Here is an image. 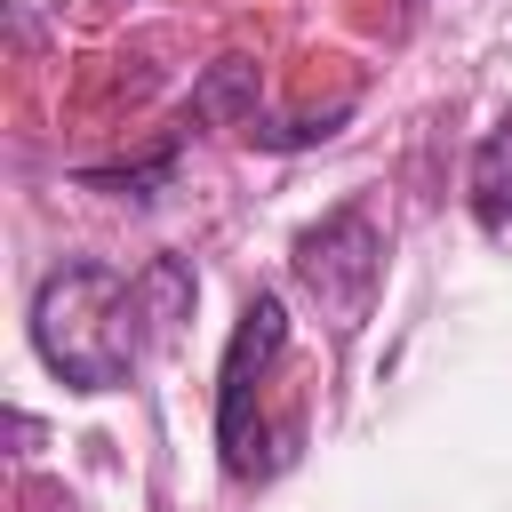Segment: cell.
<instances>
[{"mask_svg": "<svg viewBox=\"0 0 512 512\" xmlns=\"http://www.w3.org/2000/svg\"><path fill=\"white\" fill-rule=\"evenodd\" d=\"M296 288L320 304V320L336 336H352L368 312H376V288H384V232L360 200H344L336 216H320L304 240H296Z\"/></svg>", "mask_w": 512, "mask_h": 512, "instance_id": "cell-2", "label": "cell"}, {"mask_svg": "<svg viewBox=\"0 0 512 512\" xmlns=\"http://www.w3.org/2000/svg\"><path fill=\"white\" fill-rule=\"evenodd\" d=\"M32 344L72 392H120L144 352L136 280H120L104 264H56L32 288Z\"/></svg>", "mask_w": 512, "mask_h": 512, "instance_id": "cell-1", "label": "cell"}, {"mask_svg": "<svg viewBox=\"0 0 512 512\" xmlns=\"http://www.w3.org/2000/svg\"><path fill=\"white\" fill-rule=\"evenodd\" d=\"M168 168H176V160L160 152V160H144V168H88L80 184H96V192H128V200H144V184H168Z\"/></svg>", "mask_w": 512, "mask_h": 512, "instance_id": "cell-6", "label": "cell"}, {"mask_svg": "<svg viewBox=\"0 0 512 512\" xmlns=\"http://www.w3.org/2000/svg\"><path fill=\"white\" fill-rule=\"evenodd\" d=\"M472 216L488 240H512V120L488 128L472 152Z\"/></svg>", "mask_w": 512, "mask_h": 512, "instance_id": "cell-5", "label": "cell"}, {"mask_svg": "<svg viewBox=\"0 0 512 512\" xmlns=\"http://www.w3.org/2000/svg\"><path fill=\"white\" fill-rule=\"evenodd\" d=\"M48 512H80V504H48Z\"/></svg>", "mask_w": 512, "mask_h": 512, "instance_id": "cell-7", "label": "cell"}, {"mask_svg": "<svg viewBox=\"0 0 512 512\" xmlns=\"http://www.w3.org/2000/svg\"><path fill=\"white\" fill-rule=\"evenodd\" d=\"M192 264L184 256H152L144 272H136V328H144V344H168L184 320H192Z\"/></svg>", "mask_w": 512, "mask_h": 512, "instance_id": "cell-4", "label": "cell"}, {"mask_svg": "<svg viewBox=\"0 0 512 512\" xmlns=\"http://www.w3.org/2000/svg\"><path fill=\"white\" fill-rule=\"evenodd\" d=\"M288 344V312L280 296H248L232 344H224V368H216V448H224V472H256V424H248V400L272 368V352Z\"/></svg>", "mask_w": 512, "mask_h": 512, "instance_id": "cell-3", "label": "cell"}]
</instances>
